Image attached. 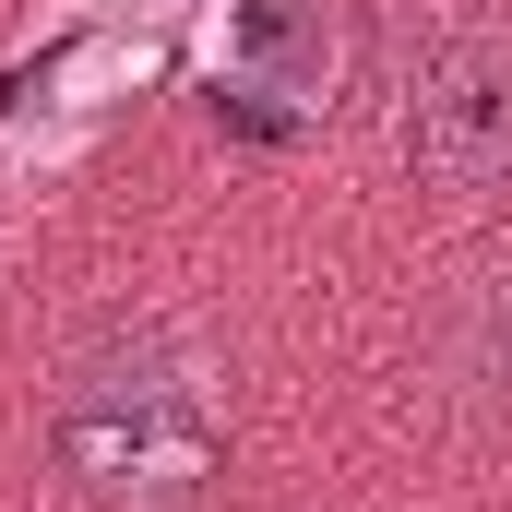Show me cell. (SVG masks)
I'll return each mask as SVG.
<instances>
[{"label":"cell","instance_id":"1","mask_svg":"<svg viewBox=\"0 0 512 512\" xmlns=\"http://www.w3.org/2000/svg\"><path fill=\"white\" fill-rule=\"evenodd\" d=\"M405 155H417V179H441V191L512 179V36H453V48L417 72V96H405Z\"/></svg>","mask_w":512,"mask_h":512},{"label":"cell","instance_id":"2","mask_svg":"<svg viewBox=\"0 0 512 512\" xmlns=\"http://www.w3.org/2000/svg\"><path fill=\"white\" fill-rule=\"evenodd\" d=\"M215 84L262 108H322L334 84V12L322 0H227L215 12Z\"/></svg>","mask_w":512,"mask_h":512}]
</instances>
